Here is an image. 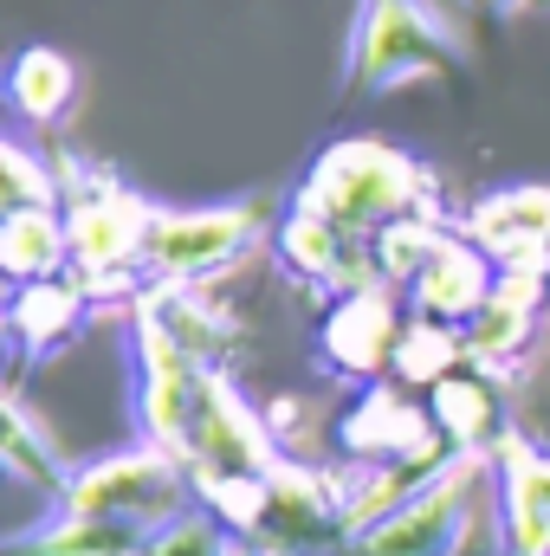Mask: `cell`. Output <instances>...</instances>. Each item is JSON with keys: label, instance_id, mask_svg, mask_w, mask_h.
Returning <instances> with one entry per match:
<instances>
[{"label": "cell", "instance_id": "6da1fadb", "mask_svg": "<svg viewBox=\"0 0 550 556\" xmlns=\"http://www.w3.org/2000/svg\"><path fill=\"white\" fill-rule=\"evenodd\" d=\"M298 207L337 220L343 233H376L402 214H434L427 207V175L414 162H402L389 142H337L311 168Z\"/></svg>", "mask_w": 550, "mask_h": 556}, {"label": "cell", "instance_id": "7a4b0ae2", "mask_svg": "<svg viewBox=\"0 0 550 556\" xmlns=\"http://www.w3.org/2000/svg\"><path fill=\"white\" fill-rule=\"evenodd\" d=\"M453 65V39L434 26L421 0H370L350 78L357 85H402V78H434Z\"/></svg>", "mask_w": 550, "mask_h": 556}, {"label": "cell", "instance_id": "3957f363", "mask_svg": "<svg viewBox=\"0 0 550 556\" xmlns=\"http://www.w3.org/2000/svg\"><path fill=\"white\" fill-rule=\"evenodd\" d=\"M253 240V207H208V214H155L149 227V260L142 273L162 285H195L247 253Z\"/></svg>", "mask_w": 550, "mask_h": 556}, {"label": "cell", "instance_id": "277c9868", "mask_svg": "<svg viewBox=\"0 0 550 556\" xmlns=\"http://www.w3.org/2000/svg\"><path fill=\"white\" fill-rule=\"evenodd\" d=\"M466 233L499 273L545 278L550 273V188H505L466 214Z\"/></svg>", "mask_w": 550, "mask_h": 556}, {"label": "cell", "instance_id": "5b68a950", "mask_svg": "<svg viewBox=\"0 0 550 556\" xmlns=\"http://www.w3.org/2000/svg\"><path fill=\"white\" fill-rule=\"evenodd\" d=\"M175 505V453H124L72 485V518H162Z\"/></svg>", "mask_w": 550, "mask_h": 556}, {"label": "cell", "instance_id": "8992f818", "mask_svg": "<svg viewBox=\"0 0 550 556\" xmlns=\"http://www.w3.org/2000/svg\"><path fill=\"white\" fill-rule=\"evenodd\" d=\"M492 285H499V266L479 253L473 233H440L434 253L421 260V273L409 278L414 317H434V324H453V330H460V324L486 304Z\"/></svg>", "mask_w": 550, "mask_h": 556}, {"label": "cell", "instance_id": "52a82bcc", "mask_svg": "<svg viewBox=\"0 0 550 556\" xmlns=\"http://www.w3.org/2000/svg\"><path fill=\"white\" fill-rule=\"evenodd\" d=\"M473 472V466H466ZM466 472H440L427 492L402 498L370 538H363V556H447L460 544V525H466Z\"/></svg>", "mask_w": 550, "mask_h": 556}, {"label": "cell", "instance_id": "ba28073f", "mask_svg": "<svg viewBox=\"0 0 550 556\" xmlns=\"http://www.w3.org/2000/svg\"><path fill=\"white\" fill-rule=\"evenodd\" d=\"M402 317H396V298L383 285L370 291H343L330 304V324H324V356L350 376H376L396 363V343H402Z\"/></svg>", "mask_w": 550, "mask_h": 556}, {"label": "cell", "instance_id": "9c48e42d", "mask_svg": "<svg viewBox=\"0 0 550 556\" xmlns=\"http://www.w3.org/2000/svg\"><path fill=\"white\" fill-rule=\"evenodd\" d=\"M538 298H545V278H518V273H499V285L486 291V304L460 324L466 337V356L479 369H512L518 350L532 343L538 330Z\"/></svg>", "mask_w": 550, "mask_h": 556}, {"label": "cell", "instance_id": "30bf717a", "mask_svg": "<svg viewBox=\"0 0 550 556\" xmlns=\"http://www.w3.org/2000/svg\"><path fill=\"white\" fill-rule=\"evenodd\" d=\"M65 253H72V227L52 207H7V220H0V266L20 285L52 278Z\"/></svg>", "mask_w": 550, "mask_h": 556}, {"label": "cell", "instance_id": "8fae6325", "mask_svg": "<svg viewBox=\"0 0 550 556\" xmlns=\"http://www.w3.org/2000/svg\"><path fill=\"white\" fill-rule=\"evenodd\" d=\"M505 498H512V544L518 556H550V459L505 440Z\"/></svg>", "mask_w": 550, "mask_h": 556}, {"label": "cell", "instance_id": "7c38bea8", "mask_svg": "<svg viewBox=\"0 0 550 556\" xmlns=\"http://www.w3.org/2000/svg\"><path fill=\"white\" fill-rule=\"evenodd\" d=\"M7 324H13V337H20L33 356H46L52 343H65V337L85 324V291H78V285H59V278H33V285H20Z\"/></svg>", "mask_w": 550, "mask_h": 556}, {"label": "cell", "instance_id": "4fadbf2b", "mask_svg": "<svg viewBox=\"0 0 550 556\" xmlns=\"http://www.w3.org/2000/svg\"><path fill=\"white\" fill-rule=\"evenodd\" d=\"M434 433L440 427H427V420L402 408L396 395H376L370 408H357V415L343 420V440H350V453H363V459H414V446H434Z\"/></svg>", "mask_w": 550, "mask_h": 556}, {"label": "cell", "instance_id": "5bb4252c", "mask_svg": "<svg viewBox=\"0 0 550 556\" xmlns=\"http://www.w3.org/2000/svg\"><path fill=\"white\" fill-rule=\"evenodd\" d=\"M434 427L460 446V453H479L492 433H499V402H492V389L479 382V376H447V382H434Z\"/></svg>", "mask_w": 550, "mask_h": 556}, {"label": "cell", "instance_id": "9a60e30c", "mask_svg": "<svg viewBox=\"0 0 550 556\" xmlns=\"http://www.w3.org/2000/svg\"><path fill=\"white\" fill-rule=\"evenodd\" d=\"M7 91H13V111L33 117V124H59L72 111V65L52 52V46H26L7 72Z\"/></svg>", "mask_w": 550, "mask_h": 556}, {"label": "cell", "instance_id": "2e32d148", "mask_svg": "<svg viewBox=\"0 0 550 556\" xmlns=\"http://www.w3.org/2000/svg\"><path fill=\"white\" fill-rule=\"evenodd\" d=\"M460 356H466V337L453 330V324H434V317H414L409 330H402V343H396V376L402 382H447L453 369H460Z\"/></svg>", "mask_w": 550, "mask_h": 556}, {"label": "cell", "instance_id": "e0dca14e", "mask_svg": "<svg viewBox=\"0 0 550 556\" xmlns=\"http://www.w3.org/2000/svg\"><path fill=\"white\" fill-rule=\"evenodd\" d=\"M0 168H7V201L13 207H52V175H39L20 142L0 149Z\"/></svg>", "mask_w": 550, "mask_h": 556}, {"label": "cell", "instance_id": "ac0fdd59", "mask_svg": "<svg viewBox=\"0 0 550 556\" xmlns=\"http://www.w3.org/2000/svg\"><path fill=\"white\" fill-rule=\"evenodd\" d=\"M214 551H221V538H214L208 518H175V525L149 544V556H214Z\"/></svg>", "mask_w": 550, "mask_h": 556}, {"label": "cell", "instance_id": "d6986e66", "mask_svg": "<svg viewBox=\"0 0 550 556\" xmlns=\"http://www.w3.org/2000/svg\"><path fill=\"white\" fill-rule=\"evenodd\" d=\"M473 7H492V13H512V7H550V0H473Z\"/></svg>", "mask_w": 550, "mask_h": 556}]
</instances>
